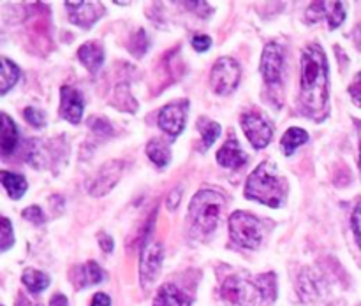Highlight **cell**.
Returning <instances> with one entry per match:
<instances>
[{"mask_svg": "<svg viewBox=\"0 0 361 306\" xmlns=\"http://www.w3.org/2000/svg\"><path fill=\"white\" fill-rule=\"evenodd\" d=\"M328 60L319 44H309L302 53L300 106L309 118L321 122L328 115Z\"/></svg>", "mask_w": 361, "mask_h": 306, "instance_id": "1", "label": "cell"}, {"mask_svg": "<svg viewBox=\"0 0 361 306\" xmlns=\"http://www.w3.org/2000/svg\"><path fill=\"white\" fill-rule=\"evenodd\" d=\"M288 185L286 179L277 172L271 162H263L254 169L245 183V197L256 203L267 204L270 208H279L284 204Z\"/></svg>", "mask_w": 361, "mask_h": 306, "instance_id": "2", "label": "cell"}, {"mask_svg": "<svg viewBox=\"0 0 361 306\" xmlns=\"http://www.w3.org/2000/svg\"><path fill=\"white\" fill-rule=\"evenodd\" d=\"M226 199L215 190H200L190 200L189 217L192 229L201 234H210L217 229Z\"/></svg>", "mask_w": 361, "mask_h": 306, "instance_id": "3", "label": "cell"}, {"mask_svg": "<svg viewBox=\"0 0 361 306\" xmlns=\"http://www.w3.org/2000/svg\"><path fill=\"white\" fill-rule=\"evenodd\" d=\"M229 236L233 245L245 250L259 248L263 241V227L259 218L247 211H235L229 217Z\"/></svg>", "mask_w": 361, "mask_h": 306, "instance_id": "4", "label": "cell"}, {"mask_svg": "<svg viewBox=\"0 0 361 306\" xmlns=\"http://www.w3.org/2000/svg\"><path fill=\"white\" fill-rule=\"evenodd\" d=\"M221 295L231 306H259V302L264 301L257 283L243 280L235 274L222 281Z\"/></svg>", "mask_w": 361, "mask_h": 306, "instance_id": "5", "label": "cell"}, {"mask_svg": "<svg viewBox=\"0 0 361 306\" xmlns=\"http://www.w3.org/2000/svg\"><path fill=\"white\" fill-rule=\"evenodd\" d=\"M240 123H242L247 139L250 141L254 148L263 150L270 144L271 137H274V125L268 122L267 116L259 109H249V111L243 113Z\"/></svg>", "mask_w": 361, "mask_h": 306, "instance_id": "6", "label": "cell"}, {"mask_svg": "<svg viewBox=\"0 0 361 306\" xmlns=\"http://www.w3.org/2000/svg\"><path fill=\"white\" fill-rule=\"evenodd\" d=\"M240 76H242V70H240V65L236 60L228 58V56L219 58L215 62V65L212 67L210 72L212 90L219 95L231 94L238 87Z\"/></svg>", "mask_w": 361, "mask_h": 306, "instance_id": "7", "label": "cell"}, {"mask_svg": "<svg viewBox=\"0 0 361 306\" xmlns=\"http://www.w3.org/2000/svg\"><path fill=\"white\" fill-rule=\"evenodd\" d=\"M286 65V51L277 42H268L261 55V74L264 83L270 87H279L282 81Z\"/></svg>", "mask_w": 361, "mask_h": 306, "instance_id": "8", "label": "cell"}, {"mask_svg": "<svg viewBox=\"0 0 361 306\" xmlns=\"http://www.w3.org/2000/svg\"><path fill=\"white\" fill-rule=\"evenodd\" d=\"M162 266V245L154 241H145L140 259V281L143 288H150L157 280Z\"/></svg>", "mask_w": 361, "mask_h": 306, "instance_id": "9", "label": "cell"}, {"mask_svg": "<svg viewBox=\"0 0 361 306\" xmlns=\"http://www.w3.org/2000/svg\"><path fill=\"white\" fill-rule=\"evenodd\" d=\"M123 169H126V162L123 160H108L99 169L97 174L88 181V192L94 197L108 193L122 178Z\"/></svg>", "mask_w": 361, "mask_h": 306, "instance_id": "10", "label": "cell"}, {"mask_svg": "<svg viewBox=\"0 0 361 306\" xmlns=\"http://www.w3.org/2000/svg\"><path fill=\"white\" fill-rule=\"evenodd\" d=\"M187 111H189V102L178 101L164 106L159 113L157 123L168 136L176 137L183 129L187 122Z\"/></svg>", "mask_w": 361, "mask_h": 306, "instance_id": "11", "label": "cell"}, {"mask_svg": "<svg viewBox=\"0 0 361 306\" xmlns=\"http://www.w3.org/2000/svg\"><path fill=\"white\" fill-rule=\"evenodd\" d=\"M345 18V7L342 2H314L307 9V20L309 21H321L326 20L328 27L334 28L341 27Z\"/></svg>", "mask_w": 361, "mask_h": 306, "instance_id": "12", "label": "cell"}, {"mask_svg": "<svg viewBox=\"0 0 361 306\" xmlns=\"http://www.w3.org/2000/svg\"><path fill=\"white\" fill-rule=\"evenodd\" d=\"M85 98L74 87L60 88V116L71 123H80L83 118Z\"/></svg>", "mask_w": 361, "mask_h": 306, "instance_id": "13", "label": "cell"}, {"mask_svg": "<svg viewBox=\"0 0 361 306\" xmlns=\"http://www.w3.org/2000/svg\"><path fill=\"white\" fill-rule=\"evenodd\" d=\"M69 20L81 28H90L104 14V7L97 2H66Z\"/></svg>", "mask_w": 361, "mask_h": 306, "instance_id": "14", "label": "cell"}, {"mask_svg": "<svg viewBox=\"0 0 361 306\" xmlns=\"http://www.w3.org/2000/svg\"><path fill=\"white\" fill-rule=\"evenodd\" d=\"M217 162L226 169H240L247 164V155L240 148L238 141L231 136L217 151Z\"/></svg>", "mask_w": 361, "mask_h": 306, "instance_id": "15", "label": "cell"}, {"mask_svg": "<svg viewBox=\"0 0 361 306\" xmlns=\"http://www.w3.org/2000/svg\"><path fill=\"white\" fill-rule=\"evenodd\" d=\"M104 273H102L101 266L94 260H88V262L81 264L74 269L73 273V283L76 285V288H85L90 287V285L101 283Z\"/></svg>", "mask_w": 361, "mask_h": 306, "instance_id": "16", "label": "cell"}, {"mask_svg": "<svg viewBox=\"0 0 361 306\" xmlns=\"http://www.w3.org/2000/svg\"><path fill=\"white\" fill-rule=\"evenodd\" d=\"M152 306H190V298L173 283H164L155 294Z\"/></svg>", "mask_w": 361, "mask_h": 306, "instance_id": "17", "label": "cell"}, {"mask_svg": "<svg viewBox=\"0 0 361 306\" xmlns=\"http://www.w3.org/2000/svg\"><path fill=\"white\" fill-rule=\"evenodd\" d=\"M78 56H80L81 63H83L90 72H97V70L101 69L102 62H104V49H102V46L95 41L85 42V44H81L80 49H78Z\"/></svg>", "mask_w": 361, "mask_h": 306, "instance_id": "18", "label": "cell"}, {"mask_svg": "<svg viewBox=\"0 0 361 306\" xmlns=\"http://www.w3.org/2000/svg\"><path fill=\"white\" fill-rule=\"evenodd\" d=\"M18 146V129L7 115L0 118V151L4 157L13 153Z\"/></svg>", "mask_w": 361, "mask_h": 306, "instance_id": "19", "label": "cell"}, {"mask_svg": "<svg viewBox=\"0 0 361 306\" xmlns=\"http://www.w3.org/2000/svg\"><path fill=\"white\" fill-rule=\"evenodd\" d=\"M0 181H2L4 189H6V192L9 193L13 199H21L23 193L27 192L28 189L27 179H25L21 174H16V172L2 171L0 172Z\"/></svg>", "mask_w": 361, "mask_h": 306, "instance_id": "20", "label": "cell"}, {"mask_svg": "<svg viewBox=\"0 0 361 306\" xmlns=\"http://www.w3.org/2000/svg\"><path fill=\"white\" fill-rule=\"evenodd\" d=\"M307 141H309V134H307L305 129H302V127H291V129H288L284 132L281 144L286 155H293Z\"/></svg>", "mask_w": 361, "mask_h": 306, "instance_id": "21", "label": "cell"}, {"mask_svg": "<svg viewBox=\"0 0 361 306\" xmlns=\"http://www.w3.org/2000/svg\"><path fill=\"white\" fill-rule=\"evenodd\" d=\"M21 281H23L25 287L28 288V292L39 294V292H42L49 285V276L46 273H42V271L28 267V269H25L23 274H21Z\"/></svg>", "mask_w": 361, "mask_h": 306, "instance_id": "22", "label": "cell"}, {"mask_svg": "<svg viewBox=\"0 0 361 306\" xmlns=\"http://www.w3.org/2000/svg\"><path fill=\"white\" fill-rule=\"evenodd\" d=\"M147 155L157 167H164L171 160V151L169 146L162 139H152L147 144Z\"/></svg>", "mask_w": 361, "mask_h": 306, "instance_id": "23", "label": "cell"}, {"mask_svg": "<svg viewBox=\"0 0 361 306\" xmlns=\"http://www.w3.org/2000/svg\"><path fill=\"white\" fill-rule=\"evenodd\" d=\"M197 130L201 132V150L210 148L219 139V136H221V125L208 118L197 120Z\"/></svg>", "mask_w": 361, "mask_h": 306, "instance_id": "24", "label": "cell"}, {"mask_svg": "<svg viewBox=\"0 0 361 306\" xmlns=\"http://www.w3.org/2000/svg\"><path fill=\"white\" fill-rule=\"evenodd\" d=\"M20 79V69L9 58H2V72H0V91L7 94Z\"/></svg>", "mask_w": 361, "mask_h": 306, "instance_id": "25", "label": "cell"}, {"mask_svg": "<svg viewBox=\"0 0 361 306\" xmlns=\"http://www.w3.org/2000/svg\"><path fill=\"white\" fill-rule=\"evenodd\" d=\"M127 48H129V51L133 53L136 58H141V56L147 53L148 49V35L147 32L143 30V28H140V30L134 32L133 35L129 37V42H127Z\"/></svg>", "mask_w": 361, "mask_h": 306, "instance_id": "26", "label": "cell"}, {"mask_svg": "<svg viewBox=\"0 0 361 306\" xmlns=\"http://www.w3.org/2000/svg\"><path fill=\"white\" fill-rule=\"evenodd\" d=\"M115 104L118 106L120 109H123V111H130V113L136 111V101H134L133 95H130L129 87H126V84H120V87L116 88Z\"/></svg>", "mask_w": 361, "mask_h": 306, "instance_id": "27", "label": "cell"}, {"mask_svg": "<svg viewBox=\"0 0 361 306\" xmlns=\"http://www.w3.org/2000/svg\"><path fill=\"white\" fill-rule=\"evenodd\" d=\"M0 243H2V252H6L7 248L14 245V232H13V225H11L9 218L2 217V227H0Z\"/></svg>", "mask_w": 361, "mask_h": 306, "instance_id": "28", "label": "cell"}, {"mask_svg": "<svg viewBox=\"0 0 361 306\" xmlns=\"http://www.w3.org/2000/svg\"><path fill=\"white\" fill-rule=\"evenodd\" d=\"M88 127H90L92 132L97 134V136H106V137L113 136V127L106 118H97V116H92V120L88 122Z\"/></svg>", "mask_w": 361, "mask_h": 306, "instance_id": "29", "label": "cell"}, {"mask_svg": "<svg viewBox=\"0 0 361 306\" xmlns=\"http://www.w3.org/2000/svg\"><path fill=\"white\" fill-rule=\"evenodd\" d=\"M23 115H25V120H27L28 123H30V125H34V127H42L44 125V113L42 111H39L37 108H34V106H30V108H25V111H23Z\"/></svg>", "mask_w": 361, "mask_h": 306, "instance_id": "30", "label": "cell"}, {"mask_svg": "<svg viewBox=\"0 0 361 306\" xmlns=\"http://www.w3.org/2000/svg\"><path fill=\"white\" fill-rule=\"evenodd\" d=\"M23 218L25 220L32 222V224L39 225L44 222V217H42V210L39 206H28L27 210H23Z\"/></svg>", "mask_w": 361, "mask_h": 306, "instance_id": "31", "label": "cell"}, {"mask_svg": "<svg viewBox=\"0 0 361 306\" xmlns=\"http://www.w3.org/2000/svg\"><path fill=\"white\" fill-rule=\"evenodd\" d=\"M190 44H192V48L196 49V51H207L212 44V39L204 34H197L190 39Z\"/></svg>", "mask_w": 361, "mask_h": 306, "instance_id": "32", "label": "cell"}, {"mask_svg": "<svg viewBox=\"0 0 361 306\" xmlns=\"http://www.w3.org/2000/svg\"><path fill=\"white\" fill-rule=\"evenodd\" d=\"M351 222H353V231H355L356 243H358L361 248V200L358 203V206L355 208V213H353Z\"/></svg>", "mask_w": 361, "mask_h": 306, "instance_id": "33", "label": "cell"}, {"mask_svg": "<svg viewBox=\"0 0 361 306\" xmlns=\"http://www.w3.org/2000/svg\"><path fill=\"white\" fill-rule=\"evenodd\" d=\"M349 95H351V98L355 101V104L361 108V72L355 77V81L349 84Z\"/></svg>", "mask_w": 361, "mask_h": 306, "instance_id": "34", "label": "cell"}, {"mask_svg": "<svg viewBox=\"0 0 361 306\" xmlns=\"http://www.w3.org/2000/svg\"><path fill=\"white\" fill-rule=\"evenodd\" d=\"M180 200H182V189H173L171 192H169L168 199H166V206H168V210H176L180 204Z\"/></svg>", "mask_w": 361, "mask_h": 306, "instance_id": "35", "label": "cell"}, {"mask_svg": "<svg viewBox=\"0 0 361 306\" xmlns=\"http://www.w3.org/2000/svg\"><path fill=\"white\" fill-rule=\"evenodd\" d=\"M97 239H99V245H101V248L104 250V252L109 253L113 250V246H115V243H113V238H109L106 232H101V234L97 236Z\"/></svg>", "mask_w": 361, "mask_h": 306, "instance_id": "36", "label": "cell"}, {"mask_svg": "<svg viewBox=\"0 0 361 306\" xmlns=\"http://www.w3.org/2000/svg\"><path fill=\"white\" fill-rule=\"evenodd\" d=\"M90 306H111V299H109V295L104 294V292H99V294H95L94 298H92Z\"/></svg>", "mask_w": 361, "mask_h": 306, "instance_id": "37", "label": "cell"}, {"mask_svg": "<svg viewBox=\"0 0 361 306\" xmlns=\"http://www.w3.org/2000/svg\"><path fill=\"white\" fill-rule=\"evenodd\" d=\"M49 306H69V301L63 294H55L49 301Z\"/></svg>", "mask_w": 361, "mask_h": 306, "instance_id": "38", "label": "cell"}, {"mask_svg": "<svg viewBox=\"0 0 361 306\" xmlns=\"http://www.w3.org/2000/svg\"><path fill=\"white\" fill-rule=\"evenodd\" d=\"M16 306H41L37 301L34 299H28L25 294H18V302Z\"/></svg>", "mask_w": 361, "mask_h": 306, "instance_id": "39", "label": "cell"}, {"mask_svg": "<svg viewBox=\"0 0 361 306\" xmlns=\"http://www.w3.org/2000/svg\"><path fill=\"white\" fill-rule=\"evenodd\" d=\"M355 42L358 44V48L361 49V23L358 25V27H356V30H355Z\"/></svg>", "mask_w": 361, "mask_h": 306, "instance_id": "40", "label": "cell"}, {"mask_svg": "<svg viewBox=\"0 0 361 306\" xmlns=\"http://www.w3.org/2000/svg\"><path fill=\"white\" fill-rule=\"evenodd\" d=\"M360 169H361V141H360Z\"/></svg>", "mask_w": 361, "mask_h": 306, "instance_id": "41", "label": "cell"}]
</instances>
